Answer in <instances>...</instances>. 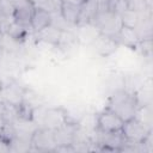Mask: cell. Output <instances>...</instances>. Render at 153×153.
<instances>
[{
  "mask_svg": "<svg viewBox=\"0 0 153 153\" xmlns=\"http://www.w3.org/2000/svg\"><path fill=\"white\" fill-rule=\"evenodd\" d=\"M105 106L116 112L123 121L135 117L140 108L136 93L129 90H118L114 92L109 97Z\"/></svg>",
  "mask_w": 153,
  "mask_h": 153,
  "instance_id": "6da1fadb",
  "label": "cell"
},
{
  "mask_svg": "<svg viewBox=\"0 0 153 153\" xmlns=\"http://www.w3.org/2000/svg\"><path fill=\"white\" fill-rule=\"evenodd\" d=\"M151 131H152V127L145 123L137 116L124 121L121 130L126 140V143H130V145H140Z\"/></svg>",
  "mask_w": 153,
  "mask_h": 153,
  "instance_id": "7a4b0ae2",
  "label": "cell"
},
{
  "mask_svg": "<svg viewBox=\"0 0 153 153\" xmlns=\"http://www.w3.org/2000/svg\"><path fill=\"white\" fill-rule=\"evenodd\" d=\"M91 24L96 29H98L99 33H104L108 36L115 37L122 25L121 18L118 14L104 8V10H98L97 13L94 14Z\"/></svg>",
  "mask_w": 153,
  "mask_h": 153,
  "instance_id": "3957f363",
  "label": "cell"
},
{
  "mask_svg": "<svg viewBox=\"0 0 153 153\" xmlns=\"http://www.w3.org/2000/svg\"><path fill=\"white\" fill-rule=\"evenodd\" d=\"M42 115L38 121H36V124L42 128H47L50 130H54L62 124H65L68 121H73L67 110H65L61 106H50V108H41ZM76 122V121H75Z\"/></svg>",
  "mask_w": 153,
  "mask_h": 153,
  "instance_id": "277c9868",
  "label": "cell"
},
{
  "mask_svg": "<svg viewBox=\"0 0 153 153\" xmlns=\"http://www.w3.org/2000/svg\"><path fill=\"white\" fill-rule=\"evenodd\" d=\"M96 129L103 133H118L122 130L124 121L111 109L105 106L96 117Z\"/></svg>",
  "mask_w": 153,
  "mask_h": 153,
  "instance_id": "5b68a950",
  "label": "cell"
},
{
  "mask_svg": "<svg viewBox=\"0 0 153 153\" xmlns=\"http://www.w3.org/2000/svg\"><path fill=\"white\" fill-rule=\"evenodd\" d=\"M32 151L38 152H54L56 143L54 140V133L50 129L38 127L31 136Z\"/></svg>",
  "mask_w": 153,
  "mask_h": 153,
  "instance_id": "8992f818",
  "label": "cell"
},
{
  "mask_svg": "<svg viewBox=\"0 0 153 153\" xmlns=\"http://www.w3.org/2000/svg\"><path fill=\"white\" fill-rule=\"evenodd\" d=\"M35 8L36 7L32 0H14L13 10H12V18L17 24L29 30L31 17L33 14Z\"/></svg>",
  "mask_w": 153,
  "mask_h": 153,
  "instance_id": "52a82bcc",
  "label": "cell"
},
{
  "mask_svg": "<svg viewBox=\"0 0 153 153\" xmlns=\"http://www.w3.org/2000/svg\"><path fill=\"white\" fill-rule=\"evenodd\" d=\"M24 91H25L24 86H22L16 80H11L8 82H4L2 90L0 92V98L13 106H18L23 103Z\"/></svg>",
  "mask_w": 153,
  "mask_h": 153,
  "instance_id": "ba28073f",
  "label": "cell"
},
{
  "mask_svg": "<svg viewBox=\"0 0 153 153\" xmlns=\"http://www.w3.org/2000/svg\"><path fill=\"white\" fill-rule=\"evenodd\" d=\"M92 47L96 54H98L102 57H108L117 50V48L120 47V43L115 37L98 32L97 37H94L92 41Z\"/></svg>",
  "mask_w": 153,
  "mask_h": 153,
  "instance_id": "9c48e42d",
  "label": "cell"
},
{
  "mask_svg": "<svg viewBox=\"0 0 153 153\" xmlns=\"http://www.w3.org/2000/svg\"><path fill=\"white\" fill-rule=\"evenodd\" d=\"M115 38L117 39V42L128 48H137L140 42H141V38H140V35L139 32L136 31L135 27H130V26H127V25H121L117 35L115 36Z\"/></svg>",
  "mask_w": 153,
  "mask_h": 153,
  "instance_id": "30bf717a",
  "label": "cell"
},
{
  "mask_svg": "<svg viewBox=\"0 0 153 153\" xmlns=\"http://www.w3.org/2000/svg\"><path fill=\"white\" fill-rule=\"evenodd\" d=\"M80 14H81V6H76V5L62 1L61 10H60V16L69 26L73 27V26L79 25Z\"/></svg>",
  "mask_w": 153,
  "mask_h": 153,
  "instance_id": "8fae6325",
  "label": "cell"
},
{
  "mask_svg": "<svg viewBox=\"0 0 153 153\" xmlns=\"http://www.w3.org/2000/svg\"><path fill=\"white\" fill-rule=\"evenodd\" d=\"M53 20V14L42 10V8H35L33 14L31 17V22H30V29L33 33L43 30L44 27H47L48 25L51 24Z\"/></svg>",
  "mask_w": 153,
  "mask_h": 153,
  "instance_id": "7c38bea8",
  "label": "cell"
},
{
  "mask_svg": "<svg viewBox=\"0 0 153 153\" xmlns=\"http://www.w3.org/2000/svg\"><path fill=\"white\" fill-rule=\"evenodd\" d=\"M61 32H62L61 29H59L54 24H50L47 27H44L43 30L36 32L35 33V38L38 42H43L45 44H50V45L56 47L57 43H59L60 36H61Z\"/></svg>",
  "mask_w": 153,
  "mask_h": 153,
  "instance_id": "4fadbf2b",
  "label": "cell"
},
{
  "mask_svg": "<svg viewBox=\"0 0 153 153\" xmlns=\"http://www.w3.org/2000/svg\"><path fill=\"white\" fill-rule=\"evenodd\" d=\"M78 44H79V36L73 30L67 29V30H62L56 47L62 51H67L69 49H73Z\"/></svg>",
  "mask_w": 153,
  "mask_h": 153,
  "instance_id": "5bb4252c",
  "label": "cell"
},
{
  "mask_svg": "<svg viewBox=\"0 0 153 153\" xmlns=\"http://www.w3.org/2000/svg\"><path fill=\"white\" fill-rule=\"evenodd\" d=\"M23 103L27 104L32 109H37V108H41V106L45 105V99H44V97L41 93L36 92L35 90L25 87L24 97H23Z\"/></svg>",
  "mask_w": 153,
  "mask_h": 153,
  "instance_id": "9a60e30c",
  "label": "cell"
},
{
  "mask_svg": "<svg viewBox=\"0 0 153 153\" xmlns=\"http://www.w3.org/2000/svg\"><path fill=\"white\" fill-rule=\"evenodd\" d=\"M35 7L42 8L51 14H57L60 13L62 0H32Z\"/></svg>",
  "mask_w": 153,
  "mask_h": 153,
  "instance_id": "2e32d148",
  "label": "cell"
},
{
  "mask_svg": "<svg viewBox=\"0 0 153 153\" xmlns=\"http://www.w3.org/2000/svg\"><path fill=\"white\" fill-rule=\"evenodd\" d=\"M140 16H141V11H136L134 8H128L126 10L121 16V23L123 25L130 26V27H136L140 20Z\"/></svg>",
  "mask_w": 153,
  "mask_h": 153,
  "instance_id": "e0dca14e",
  "label": "cell"
},
{
  "mask_svg": "<svg viewBox=\"0 0 153 153\" xmlns=\"http://www.w3.org/2000/svg\"><path fill=\"white\" fill-rule=\"evenodd\" d=\"M11 152V142L0 136V153Z\"/></svg>",
  "mask_w": 153,
  "mask_h": 153,
  "instance_id": "ac0fdd59",
  "label": "cell"
},
{
  "mask_svg": "<svg viewBox=\"0 0 153 153\" xmlns=\"http://www.w3.org/2000/svg\"><path fill=\"white\" fill-rule=\"evenodd\" d=\"M65 2H68V4H73V5H76V6H82L84 2L86 0H62Z\"/></svg>",
  "mask_w": 153,
  "mask_h": 153,
  "instance_id": "d6986e66",
  "label": "cell"
},
{
  "mask_svg": "<svg viewBox=\"0 0 153 153\" xmlns=\"http://www.w3.org/2000/svg\"><path fill=\"white\" fill-rule=\"evenodd\" d=\"M2 86H4V81L0 79V92H1V90H2Z\"/></svg>",
  "mask_w": 153,
  "mask_h": 153,
  "instance_id": "ffe728a7",
  "label": "cell"
}]
</instances>
